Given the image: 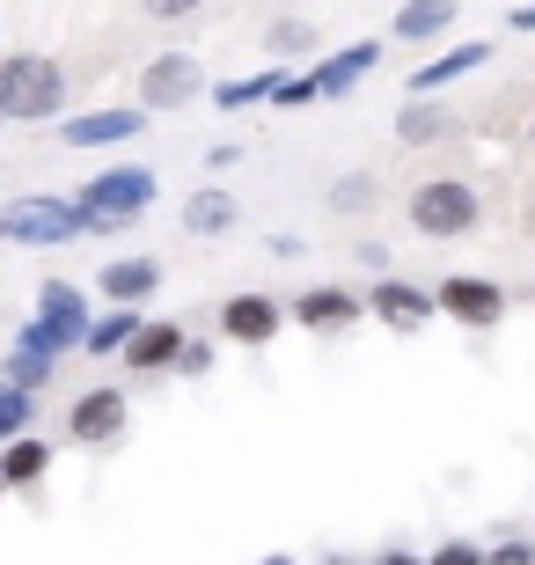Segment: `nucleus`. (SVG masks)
I'll list each match as a JSON object with an SVG mask.
<instances>
[{"label":"nucleus","instance_id":"f3484780","mask_svg":"<svg viewBox=\"0 0 535 565\" xmlns=\"http://www.w3.org/2000/svg\"><path fill=\"white\" fill-rule=\"evenodd\" d=\"M140 331H147V316H140V309H104V323L88 331V345H82V353H96V360H104V353H118V360H125Z\"/></svg>","mask_w":535,"mask_h":565},{"label":"nucleus","instance_id":"dca6fc26","mask_svg":"<svg viewBox=\"0 0 535 565\" xmlns=\"http://www.w3.org/2000/svg\"><path fill=\"white\" fill-rule=\"evenodd\" d=\"M484 60H492V44H454V52H440V60H426V66L411 74V96L426 104L432 88H448V82H462V74H477Z\"/></svg>","mask_w":535,"mask_h":565},{"label":"nucleus","instance_id":"cd10ccee","mask_svg":"<svg viewBox=\"0 0 535 565\" xmlns=\"http://www.w3.org/2000/svg\"><path fill=\"white\" fill-rule=\"evenodd\" d=\"M279 104H287V110L315 104V82H309V74H287V88H279Z\"/></svg>","mask_w":535,"mask_h":565},{"label":"nucleus","instance_id":"c9c22d12","mask_svg":"<svg viewBox=\"0 0 535 565\" xmlns=\"http://www.w3.org/2000/svg\"><path fill=\"white\" fill-rule=\"evenodd\" d=\"M0 126H8V110H0Z\"/></svg>","mask_w":535,"mask_h":565},{"label":"nucleus","instance_id":"f704fd0d","mask_svg":"<svg viewBox=\"0 0 535 565\" xmlns=\"http://www.w3.org/2000/svg\"><path fill=\"white\" fill-rule=\"evenodd\" d=\"M330 565H352V558H330Z\"/></svg>","mask_w":535,"mask_h":565},{"label":"nucleus","instance_id":"b1692460","mask_svg":"<svg viewBox=\"0 0 535 565\" xmlns=\"http://www.w3.org/2000/svg\"><path fill=\"white\" fill-rule=\"evenodd\" d=\"M30 390H15V382H0V440H22V426H30Z\"/></svg>","mask_w":535,"mask_h":565},{"label":"nucleus","instance_id":"20e7f679","mask_svg":"<svg viewBox=\"0 0 535 565\" xmlns=\"http://www.w3.org/2000/svg\"><path fill=\"white\" fill-rule=\"evenodd\" d=\"M411 228L426 235V243H454V235H470L477 221H484V199H477L462 177H432V184L411 191Z\"/></svg>","mask_w":535,"mask_h":565},{"label":"nucleus","instance_id":"9d476101","mask_svg":"<svg viewBox=\"0 0 535 565\" xmlns=\"http://www.w3.org/2000/svg\"><path fill=\"white\" fill-rule=\"evenodd\" d=\"M287 316L301 323V331H345V323H360V316H367V301H360L352 287H309V294H293Z\"/></svg>","mask_w":535,"mask_h":565},{"label":"nucleus","instance_id":"aec40b11","mask_svg":"<svg viewBox=\"0 0 535 565\" xmlns=\"http://www.w3.org/2000/svg\"><path fill=\"white\" fill-rule=\"evenodd\" d=\"M44 470H52V448H44V440H30V434L8 440V456H0V478L8 484H38Z\"/></svg>","mask_w":535,"mask_h":565},{"label":"nucleus","instance_id":"5701e85b","mask_svg":"<svg viewBox=\"0 0 535 565\" xmlns=\"http://www.w3.org/2000/svg\"><path fill=\"white\" fill-rule=\"evenodd\" d=\"M265 44H271V60H279V52H293V60H301V52H315V30L301 15H271Z\"/></svg>","mask_w":535,"mask_h":565},{"label":"nucleus","instance_id":"c85d7f7f","mask_svg":"<svg viewBox=\"0 0 535 565\" xmlns=\"http://www.w3.org/2000/svg\"><path fill=\"white\" fill-rule=\"evenodd\" d=\"M213 367V345H199V338H191V353H184V367H176V375H206Z\"/></svg>","mask_w":535,"mask_h":565},{"label":"nucleus","instance_id":"e433bc0d","mask_svg":"<svg viewBox=\"0 0 535 565\" xmlns=\"http://www.w3.org/2000/svg\"><path fill=\"white\" fill-rule=\"evenodd\" d=\"M0 492H8V478H0Z\"/></svg>","mask_w":535,"mask_h":565},{"label":"nucleus","instance_id":"412c9836","mask_svg":"<svg viewBox=\"0 0 535 565\" xmlns=\"http://www.w3.org/2000/svg\"><path fill=\"white\" fill-rule=\"evenodd\" d=\"M279 88H287V74H279V66H271V74H249V82H221L213 88V104L221 110H249V104H279Z\"/></svg>","mask_w":535,"mask_h":565},{"label":"nucleus","instance_id":"6ab92c4d","mask_svg":"<svg viewBox=\"0 0 535 565\" xmlns=\"http://www.w3.org/2000/svg\"><path fill=\"white\" fill-rule=\"evenodd\" d=\"M184 228L191 235H227L235 228V199H227V191H191L184 199Z\"/></svg>","mask_w":535,"mask_h":565},{"label":"nucleus","instance_id":"a211bd4d","mask_svg":"<svg viewBox=\"0 0 535 565\" xmlns=\"http://www.w3.org/2000/svg\"><path fill=\"white\" fill-rule=\"evenodd\" d=\"M389 30H396V38H411V44H426V38H440V30H454V8H448V0H411V8H396Z\"/></svg>","mask_w":535,"mask_h":565},{"label":"nucleus","instance_id":"f03ea898","mask_svg":"<svg viewBox=\"0 0 535 565\" xmlns=\"http://www.w3.org/2000/svg\"><path fill=\"white\" fill-rule=\"evenodd\" d=\"M66 96V74L60 60H44V52H15V60H0V110L15 118V126H44Z\"/></svg>","mask_w":535,"mask_h":565},{"label":"nucleus","instance_id":"72a5a7b5","mask_svg":"<svg viewBox=\"0 0 535 565\" xmlns=\"http://www.w3.org/2000/svg\"><path fill=\"white\" fill-rule=\"evenodd\" d=\"M265 565H293V558H265Z\"/></svg>","mask_w":535,"mask_h":565},{"label":"nucleus","instance_id":"0eeeda50","mask_svg":"<svg viewBox=\"0 0 535 565\" xmlns=\"http://www.w3.org/2000/svg\"><path fill=\"white\" fill-rule=\"evenodd\" d=\"M140 96H147V110H176V104H191V96H206V66L191 60V52H162V60L140 74Z\"/></svg>","mask_w":535,"mask_h":565},{"label":"nucleus","instance_id":"f8f14e48","mask_svg":"<svg viewBox=\"0 0 535 565\" xmlns=\"http://www.w3.org/2000/svg\"><path fill=\"white\" fill-rule=\"evenodd\" d=\"M221 331L235 338V345H265V338H279V301H271V294H235L221 309Z\"/></svg>","mask_w":535,"mask_h":565},{"label":"nucleus","instance_id":"c756f323","mask_svg":"<svg viewBox=\"0 0 535 565\" xmlns=\"http://www.w3.org/2000/svg\"><path fill=\"white\" fill-rule=\"evenodd\" d=\"M147 15H154V22H184V15H191V0H154Z\"/></svg>","mask_w":535,"mask_h":565},{"label":"nucleus","instance_id":"39448f33","mask_svg":"<svg viewBox=\"0 0 535 565\" xmlns=\"http://www.w3.org/2000/svg\"><path fill=\"white\" fill-rule=\"evenodd\" d=\"M8 235L30 250H60V243L88 235V213L74 199H22V206H8Z\"/></svg>","mask_w":535,"mask_h":565},{"label":"nucleus","instance_id":"4be33fe9","mask_svg":"<svg viewBox=\"0 0 535 565\" xmlns=\"http://www.w3.org/2000/svg\"><path fill=\"white\" fill-rule=\"evenodd\" d=\"M440 132H448V110H440V104H404V110H396V140L426 147V140H440Z\"/></svg>","mask_w":535,"mask_h":565},{"label":"nucleus","instance_id":"7c9ffc66","mask_svg":"<svg viewBox=\"0 0 535 565\" xmlns=\"http://www.w3.org/2000/svg\"><path fill=\"white\" fill-rule=\"evenodd\" d=\"M374 565H426V558H418V551H382Z\"/></svg>","mask_w":535,"mask_h":565},{"label":"nucleus","instance_id":"a878e982","mask_svg":"<svg viewBox=\"0 0 535 565\" xmlns=\"http://www.w3.org/2000/svg\"><path fill=\"white\" fill-rule=\"evenodd\" d=\"M426 565H484V551H477V544H470V536H448V544L432 551V558H426Z\"/></svg>","mask_w":535,"mask_h":565},{"label":"nucleus","instance_id":"423d86ee","mask_svg":"<svg viewBox=\"0 0 535 565\" xmlns=\"http://www.w3.org/2000/svg\"><path fill=\"white\" fill-rule=\"evenodd\" d=\"M440 316H454L462 331H499V316H506V287L499 279H477V273H454L440 279Z\"/></svg>","mask_w":535,"mask_h":565},{"label":"nucleus","instance_id":"7ed1b4c3","mask_svg":"<svg viewBox=\"0 0 535 565\" xmlns=\"http://www.w3.org/2000/svg\"><path fill=\"white\" fill-rule=\"evenodd\" d=\"M88 331H96L88 301L66 287V279H44V287H38V323H22V353L60 360L66 345H88Z\"/></svg>","mask_w":535,"mask_h":565},{"label":"nucleus","instance_id":"ddd939ff","mask_svg":"<svg viewBox=\"0 0 535 565\" xmlns=\"http://www.w3.org/2000/svg\"><path fill=\"white\" fill-rule=\"evenodd\" d=\"M374 60H382V44H352V52H330V60L309 74V82H315V104H323V96H352V88L374 74Z\"/></svg>","mask_w":535,"mask_h":565},{"label":"nucleus","instance_id":"1a4fd4ad","mask_svg":"<svg viewBox=\"0 0 535 565\" xmlns=\"http://www.w3.org/2000/svg\"><path fill=\"white\" fill-rule=\"evenodd\" d=\"M66 434L82 440V448H104V440H118L125 434V390H88L74 412H66Z\"/></svg>","mask_w":535,"mask_h":565},{"label":"nucleus","instance_id":"393cba45","mask_svg":"<svg viewBox=\"0 0 535 565\" xmlns=\"http://www.w3.org/2000/svg\"><path fill=\"white\" fill-rule=\"evenodd\" d=\"M52 367H60V360H44V353H22V345H15V360H8V382L38 397V382H52Z\"/></svg>","mask_w":535,"mask_h":565},{"label":"nucleus","instance_id":"bb28decb","mask_svg":"<svg viewBox=\"0 0 535 565\" xmlns=\"http://www.w3.org/2000/svg\"><path fill=\"white\" fill-rule=\"evenodd\" d=\"M484 565H535V544H521V536H514V544L484 551Z\"/></svg>","mask_w":535,"mask_h":565},{"label":"nucleus","instance_id":"4468645a","mask_svg":"<svg viewBox=\"0 0 535 565\" xmlns=\"http://www.w3.org/2000/svg\"><path fill=\"white\" fill-rule=\"evenodd\" d=\"M154 287H162V265H154V257H118V265H104V301L110 309H140Z\"/></svg>","mask_w":535,"mask_h":565},{"label":"nucleus","instance_id":"2eb2a0df","mask_svg":"<svg viewBox=\"0 0 535 565\" xmlns=\"http://www.w3.org/2000/svg\"><path fill=\"white\" fill-rule=\"evenodd\" d=\"M147 126V110H88V118H66V147H118Z\"/></svg>","mask_w":535,"mask_h":565},{"label":"nucleus","instance_id":"4c0bfd02","mask_svg":"<svg viewBox=\"0 0 535 565\" xmlns=\"http://www.w3.org/2000/svg\"><path fill=\"white\" fill-rule=\"evenodd\" d=\"M528 132H535V126H528Z\"/></svg>","mask_w":535,"mask_h":565},{"label":"nucleus","instance_id":"9b49d317","mask_svg":"<svg viewBox=\"0 0 535 565\" xmlns=\"http://www.w3.org/2000/svg\"><path fill=\"white\" fill-rule=\"evenodd\" d=\"M184 353H191L184 323H147V331L132 338L125 367H132V375H169V367H184Z\"/></svg>","mask_w":535,"mask_h":565},{"label":"nucleus","instance_id":"6e6552de","mask_svg":"<svg viewBox=\"0 0 535 565\" xmlns=\"http://www.w3.org/2000/svg\"><path fill=\"white\" fill-rule=\"evenodd\" d=\"M367 316H382L389 331H426L432 316H440V301H432L426 287H411V279H374Z\"/></svg>","mask_w":535,"mask_h":565},{"label":"nucleus","instance_id":"f257e3e1","mask_svg":"<svg viewBox=\"0 0 535 565\" xmlns=\"http://www.w3.org/2000/svg\"><path fill=\"white\" fill-rule=\"evenodd\" d=\"M154 191H162V184H154V169H132V162H125V169L88 177V184L74 191V206L88 213V235H96V228H132V221L154 206Z\"/></svg>","mask_w":535,"mask_h":565},{"label":"nucleus","instance_id":"473e14b6","mask_svg":"<svg viewBox=\"0 0 535 565\" xmlns=\"http://www.w3.org/2000/svg\"><path fill=\"white\" fill-rule=\"evenodd\" d=\"M0 243H8V213H0Z\"/></svg>","mask_w":535,"mask_h":565},{"label":"nucleus","instance_id":"2f4dec72","mask_svg":"<svg viewBox=\"0 0 535 565\" xmlns=\"http://www.w3.org/2000/svg\"><path fill=\"white\" fill-rule=\"evenodd\" d=\"M506 30H535V8H514V15H506Z\"/></svg>","mask_w":535,"mask_h":565}]
</instances>
